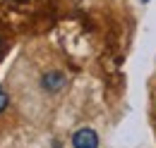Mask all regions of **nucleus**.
Instances as JSON below:
<instances>
[{"label":"nucleus","instance_id":"nucleus-1","mask_svg":"<svg viewBox=\"0 0 156 148\" xmlns=\"http://www.w3.org/2000/svg\"><path fill=\"white\" fill-rule=\"evenodd\" d=\"M39 84H41V89L46 93H58V91L65 89L67 79H65V74L60 72V69H46V72L41 74Z\"/></svg>","mask_w":156,"mask_h":148},{"label":"nucleus","instance_id":"nucleus-2","mask_svg":"<svg viewBox=\"0 0 156 148\" xmlns=\"http://www.w3.org/2000/svg\"><path fill=\"white\" fill-rule=\"evenodd\" d=\"M72 146L75 148H96L98 146V136L91 129H79L72 136Z\"/></svg>","mask_w":156,"mask_h":148},{"label":"nucleus","instance_id":"nucleus-3","mask_svg":"<svg viewBox=\"0 0 156 148\" xmlns=\"http://www.w3.org/2000/svg\"><path fill=\"white\" fill-rule=\"evenodd\" d=\"M7 103H10V98H7V93H5L2 89H0V112H2L5 108H7Z\"/></svg>","mask_w":156,"mask_h":148},{"label":"nucleus","instance_id":"nucleus-4","mask_svg":"<svg viewBox=\"0 0 156 148\" xmlns=\"http://www.w3.org/2000/svg\"><path fill=\"white\" fill-rule=\"evenodd\" d=\"M12 5H27V2H31V0H10Z\"/></svg>","mask_w":156,"mask_h":148},{"label":"nucleus","instance_id":"nucleus-5","mask_svg":"<svg viewBox=\"0 0 156 148\" xmlns=\"http://www.w3.org/2000/svg\"><path fill=\"white\" fill-rule=\"evenodd\" d=\"M2 50H5V43H2V41H0V55H2Z\"/></svg>","mask_w":156,"mask_h":148}]
</instances>
